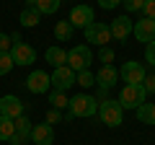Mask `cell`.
I'll return each instance as SVG.
<instances>
[{
  "mask_svg": "<svg viewBox=\"0 0 155 145\" xmlns=\"http://www.w3.org/2000/svg\"><path fill=\"white\" fill-rule=\"evenodd\" d=\"M145 99H147V91H145L142 83H127L122 88V93H119V104H122L124 112L127 109H137L140 104H145Z\"/></svg>",
  "mask_w": 155,
  "mask_h": 145,
  "instance_id": "obj_1",
  "label": "cell"
},
{
  "mask_svg": "<svg viewBox=\"0 0 155 145\" xmlns=\"http://www.w3.org/2000/svg\"><path fill=\"white\" fill-rule=\"evenodd\" d=\"M98 117L106 127H119L124 122V109L119 104V99H109L104 104H98Z\"/></svg>",
  "mask_w": 155,
  "mask_h": 145,
  "instance_id": "obj_2",
  "label": "cell"
},
{
  "mask_svg": "<svg viewBox=\"0 0 155 145\" xmlns=\"http://www.w3.org/2000/svg\"><path fill=\"white\" fill-rule=\"evenodd\" d=\"M98 112V99L88 93H78L70 99V114L72 117H93Z\"/></svg>",
  "mask_w": 155,
  "mask_h": 145,
  "instance_id": "obj_3",
  "label": "cell"
},
{
  "mask_svg": "<svg viewBox=\"0 0 155 145\" xmlns=\"http://www.w3.org/2000/svg\"><path fill=\"white\" fill-rule=\"evenodd\" d=\"M91 62H93V52H91L88 44H78V47H72V49L67 52V67L75 70V72L88 70Z\"/></svg>",
  "mask_w": 155,
  "mask_h": 145,
  "instance_id": "obj_4",
  "label": "cell"
},
{
  "mask_svg": "<svg viewBox=\"0 0 155 145\" xmlns=\"http://www.w3.org/2000/svg\"><path fill=\"white\" fill-rule=\"evenodd\" d=\"M83 34H85V42L88 44H96V47H106L111 42L109 23H101V21H93L88 29H83Z\"/></svg>",
  "mask_w": 155,
  "mask_h": 145,
  "instance_id": "obj_5",
  "label": "cell"
},
{
  "mask_svg": "<svg viewBox=\"0 0 155 145\" xmlns=\"http://www.w3.org/2000/svg\"><path fill=\"white\" fill-rule=\"evenodd\" d=\"M119 78H122L124 83H145L147 72H145V65L129 60V62H124V65L119 67Z\"/></svg>",
  "mask_w": 155,
  "mask_h": 145,
  "instance_id": "obj_6",
  "label": "cell"
},
{
  "mask_svg": "<svg viewBox=\"0 0 155 145\" xmlns=\"http://www.w3.org/2000/svg\"><path fill=\"white\" fill-rule=\"evenodd\" d=\"M52 78V88L54 91H67V88H72L75 86V70H70L67 65H62V67H54V72L49 75Z\"/></svg>",
  "mask_w": 155,
  "mask_h": 145,
  "instance_id": "obj_7",
  "label": "cell"
},
{
  "mask_svg": "<svg viewBox=\"0 0 155 145\" xmlns=\"http://www.w3.org/2000/svg\"><path fill=\"white\" fill-rule=\"evenodd\" d=\"M11 57H13V65H31V62H36V49L26 42H18L11 47Z\"/></svg>",
  "mask_w": 155,
  "mask_h": 145,
  "instance_id": "obj_8",
  "label": "cell"
},
{
  "mask_svg": "<svg viewBox=\"0 0 155 145\" xmlns=\"http://www.w3.org/2000/svg\"><path fill=\"white\" fill-rule=\"evenodd\" d=\"M26 88L31 91V93H36V96L39 93H47V91L52 88V78L47 75L44 70H34L31 75L26 78Z\"/></svg>",
  "mask_w": 155,
  "mask_h": 145,
  "instance_id": "obj_9",
  "label": "cell"
},
{
  "mask_svg": "<svg viewBox=\"0 0 155 145\" xmlns=\"http://www.w3.org/2000/svg\"><path fill=\"white\" fill-rule=\"evenodd\" d=\"M109 29H111V39L127 42V36L132 34V29H134V21L129 16H119V18H114V21L109 23Z\"/></svg>",
  "mask_w": 155,
  "mask_h": 145,
  "instance_id": "obj_10",
  "label": "cell"
},
{
  "mask_svg": "<svg viewBox=\"0 0 155 145\" xmlns=\"http://www.w3.org/2000/svg\"><path fill=\"white\" fill-rule=\"evenodd\" d=\"M67 21L72 23V29H88L91 23H93V8L91 5H75L70 11V18H67Z\"/></svg>",
  "mask_w": 155,
  "mask_h": 145,
  "instance_id": "obj_11",
  "label": "cell"
},
{
  "mask_svg": "<svg viewBox=\"0 0 155 145\" xmlns=\"http://www.w3.org/2000/svg\"><path fill=\"white\" fill-rule=\"evenodd\" d=\"M132 34H134V39H137V42L150 44V42L155 39V21H153V18H145V16H142L140 21H134Z\"/></svg>",
  "mask_w": 155,
  "mask_h": 145,
  "instance_id": "obj_12",
  "label": "cell"
},
{
  "mask_svg": "<svg viewBox=\"0 0 155 145\" xmlns=\"http://www.w3.org/2000/svg\"><path fill=\"white\" fill-rule=\"evenodd\" d=\"M21 114H23V101L18 96H3L0 99V117L18 119Z\"/></svg>",
  "mask_w": 155,
  "mask_h": 145,
  "instance_id": "obj_13",
  "label": "cell"
},
{
  "mask_svg": "<svg viewBox=\"0 0 155 145\" xmlns=\"http://www.w3.org/2000/svg\"><path fill=\"white\" fill-rule=\"evenodd\" d=\"M119 83V70H116L114 65H104L101 67L98 72H96V86H98V88H114V86Z\"/></svg>",
  "mask_w": 155,
  "mask_h": 145,
  "instance_id": "obj_14",
  "label": "cell"
},
{
  "mask_svg": "<svg viewBox=\"0 0 155 145\" xmlns=\"http://www.w3.org/2000/svg\"><path fill=\"white\" fill-rule=\"evenodd\" d=\"M13 122H16V135L11 137V145H23L26 140H31V127H34V124L28 122L26 114H21V117L13 119Z\"/></svg>",
  "mask_w": 155,
  "mask_h": 145,
  "instance_id": "obj_15",
  "label": "cell"
},
{
  "mask_svg": "<svg viewBox=\"0 0 155 145\" xmlns=\"http://www.w3.org/2000/svg\"><path fill=\"white\" fill-rule=\"evenodd\" d=\"M31 143L34 145H52L54 143V130L52 124H34L31 127Z\"/></svg>",
  "mask_w": 155,
  "mask_h": 145,
  "instance_id": "obj_16",
  "label": "cell"
},
{
  "mask_svg": "<svg viewBox=\"0 0 155 145\" xmlns=\"http://www.w3.org/2000/svg\"><path fill=\"white\" fill-rule=\"evenodd\" d=\"M44 57H47V62H49L52 67H62V65H67V52L62 49V47H49V49L44 52Z\"/></svg>",
  "mask_w": 155,
  "mask_h": 145,
  "instance_id": "obj_17",
  "label": "cell"
},
{
  "mask_svg": "<svg viewBox=\"0 0 155 145\" xmlns=\"http://www.w3.org/2000/svg\"><path fill=\"white\" fill-rule=\"evenodd\" d=\"M18 21H21V26L34 29V26H39V21H41V13H39L36 8H23L21 16H18Z\"/></svg>",
  "mask_w": 155,
  "mask_h": 145,
  "instance_id": "obj_18",
  "label": "cell"
},
{
  "mask_svg": "<svg viewBox=\"0 0 155 145\" xmlns=\"http://www.w3.org/2000/svg\"><path fill=\"white\" fill-rule=\"evenodd\" d=\"M134 112H137V119H140V122L155 124V104H147V101H145V104H140Z\"/></svg>",
  "mask_w": 155,
  "mask_h": 145,
  "instance_id": "obj_19",
  "label": "cell"
},
{
  "mask_svg": "<svg viewBox=\"0 0 155 145\" xmlns=\"http://www.w3.org/2000/svg\"><path fill=\"white\" fill-rule=\"evenodd\" d=\"M16 135V122L8 117H0V140H5V143H11V137Z\"/></svg>",
  "mask_w": 155,
  "mask_h": 145,
  "instance_id": "obj_20",
  "label": "cell"
},
{
  "mask_svg": "<svg viewBox=\"0 0 155 145\" xmlns=\"http://www.w3.org/2000/svg\"><path fill=\"white\" fill-rule=\"evenodd\" d=\"M62 5V0H36V11L41 13V16H49V13H57V8Z\"/></svg>",
  "mask_w": 155,
  "mask_h": 145,
  "instance_id": "obj_21",
  "label": "cell"
},
{
  "mask_svg": "<svg viewBox=\"0 0 155 145\" xmlns=\"http://www.w3.org/2000/svg\"><path fill=\"white\" fill-rule=\"evenodd\" d=\"M54 36H57V42H67L72 36V23L70 21H57L54 23Z\"/></svg>",
  "mask_w": 155,
  "mask_h": 145,
  "instance_id": "obj_22",
  "label": "cell"
},
{
  "mask_svg": "<svg viewBox=\"0 0 155 145\" xmlns=\"http://www.w3.org/2000/svg\"><path fill=\"white\" fill-rule=\"evenodd\" d=\"M49 104H52V109H65V106H70V99L65 96V91H52Z\"/></svg>",
  "mask_w": 155,
  "mask_h": 145,
  "instance_id": "obj_23",
  "label": "cell"
},
{
  "mask_svg": "<svg viewBox=\"0 0 155 145\" xmlns=\"http://www.w3.org/2000/svg\"><path fill=\"white\" fill-rule=\"evenodd\" d=\"M75 75H78V78H75L78 86H83V88L96 86V72H91V70H80V72H75Z\"/></svg>",
  "mask_w": 155,
  "mask_h": 145,
  "instance_id": "obj_24",
  "label": "cell"
},
{
  "mask_svg": "<svg viewBox=\"0 0 155 145\" xmlns=\"http://www.w3.org/2000/svg\"><path fill=\"white\" fill-rule=\"evenodd\" d=\"M13 70V57L11 52H0V75H8Z\"/></svg>",
  "mask_w": 155,
  "mask_h": 145,
  "instance_id": "obj_25",
  "label": "cell"
},
{
  "mask_svg": "<svg viewBox=\"0 0 155 145\" xmlns=\"http://www.w3.org/2000/svg\"><path fill=\"white\" fill-rule=\"evenodd\" d=\"M124 8H127L129 13H137L145 8V0H124Z\"/></svg>",
  "mask_w": 155,
  "mask_h": 145,
  "instance_id": "obj_26",
  "label": "cell"
},
{
  "mask_svg": "<svg viewBox=\"0 0 155 145\" xmlns=\"http://www.w3.org/2000/svg\"><path fill=\"white\" fill-rule=\"evenodd\" d=\"M145 60H147V65L155 67V39L147 44V49H145Z\"/></svg>",
  "mask_w": 155,
  "mask_h": 145,
  "instance_id": "obj_27",
  "label": "cell"
},
{
  "mask_svg": "<svg viewBox=\"0 0 155 145\" xmlns=\"http://www.w3.org/2000/svg\"><path fill=\"white\" fill-rule=\"evenodd\" d=\"M98 57H101V62H106V65H111V60H114V49H109V47H101Z\"/></svg>",
  "mask_w": 155,
  "mask_h": 145,
  "instance_id": "obj_28",
  "label": "cell"
},
{
  "mask_svg": "<svg viewBox=\"0 0 155 145\" xmlns=\"http://www.w3.org/2000/svg\"><path fill=\"white\" fill-rule=\"evenodd\" d=\"M142 13H145V18H153V21H155V0H145Z\"/></svg>",
  "mask_w": 155,
  "mask_h": 145,
  "instance_id": "obj_29",
  "label": "cell"
},
{
  "mask_svg": "<svg viewBox=\"0 0 155 145\" xmlns=\"http://www.w3.org/2000/svg\"><path fill=\"white\" fill-rule=\"evenodd\" d=\"M13 42H11V34H0V52H11Z\"/></svg>",
  "mask_w": 155,
  "mask_h": 145,
  "instance_id": "obj_30",
  "label": "cell"
},
{
  "mask_svg": "<svg viewBox=\"0 0 155 145\" xmlns=\"http://www.w3.org/2000/svg\"><path fill=\"white\" fill-rule=\"evenodd\" d=\"M119 3H124V0H98V5L106 8V11H111V8H119Z\"/></svg>",
  "mask_w": 155,
  "mask_h": 145,
  "instance_id": "obj_31",
  "label": "cell"
},
{
  "mask_svg": "<svg viewBox=\"0 0 155 145\" xmlns=\"http://www.w3.org/2000/svg\"><path fill=\"white\" fill-rule=\"evenodd\" d=\"M142 86H145V91H147V93H155V75H147Z\"/></svg>",
  "mask_w": 155,
  "mask_h": 145,
  "instance_id": "obj_32",
  "label": "cell"
},
{
  "mask_svg": "<svg viewBox=\"0 0 155 145\" xmlns=\"http://www.w3.org/2000/svg\"><path fill=\"white\" fill-rule=\"evenodd\" d=\"M54 122H60V109H52L47 114V124H54Z\"/></svg>",
  "mask_w": 155,
  "mask_h": 145,
  "instance_id": "obj_33",
  "label": "cell"
},
{
  "mask_svg": "<svg viewBox=\"0 0 155 145\" xmlns=\"http://www.w3.org/2000/svg\"><path fill=\"white\" fill-rule=\"evenodd\" d=\"M96 99H98V104H104V101H109V99H106V88H98V96H96Z\"/></svg>",
  "mask_w": 155,
  "mask_h": 145,
  "instance_id": "obj_34",
  "label": "cell"
}]
</instances>
